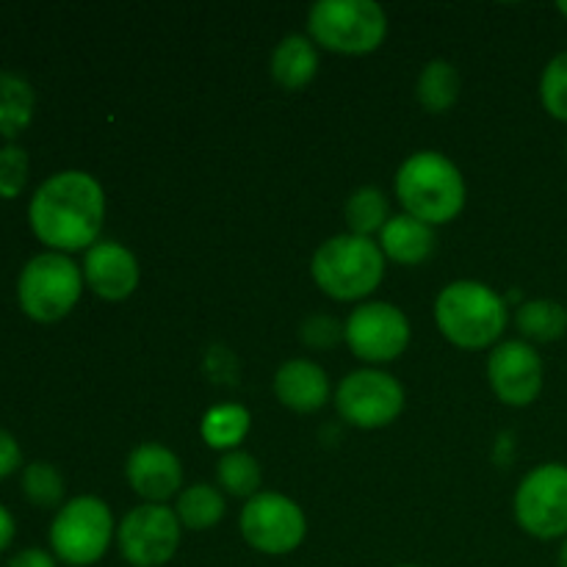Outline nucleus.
Segmentation results:
<instances>
[{"mask_svg":"<svg viewBox=\"0 0 567 567\" xmlns=\"http://www.w3.org/2000/svg\"><path fill=\"white\" fill-rule=\"evenodd\" d=\"M28 221L50 252L66 255L94 247L105 221L103 186L89 172H55L33 192Z\"/></svg>","mask_w":567,"mask_h":567,"instance_id":"nucleus-1","label":"nucleus"},{"mask_svg":"<svg viewBox=\"0 0 567 567\" xmlns=\"http://www.w3.org/2000/svg\"><path fill=\"white\" fill-rule=\"evenodd\" d=\"M465 177L454 161L435 150H419L396 172V197L404 214L426 225H449L465 208Z\"/></svg>","mask_w":567,"mask_h":567,"instance_id":"nucleus-2","label":"nucleus"},{"mask_svg":"<svg viewBox=\"0 0 567 567\" xmlns=\"http://www.w3.org/2000/svg\"><path fill=\"white\" fill-rule=\"evenodd\" d=\"M437 330L454 347L485 349L507 330V302L480 280H454L435 299Z\"/></svg>","mask_w":567,"mask_h":567,"instance_id":"nucleus-3","label":"nucleus"},{"mask_svg":"<svg viewBox=\"0 0 567 567\" xmlns=\"http://www.w3.org/2000/svg\"><path fill=\"white\" fill-rule=\"evenodd\" d=\"M310 275L327 297L338 302H358L374 293L385 277V255L374 238L341 233L316 249Z\"/></svg>","mask_w":567,"mask_h":567,"instance_id":"nucleus-4","label":"nucleus"},{"mask_svg":"<svg viewBox=\"0 0 567 567\" xmlns=\"http://www.w3.org/2000/svg\"><path fill=\"white\" fill-rule=\"evenodd\" d=\"M308 33L330 53L365 55L385 42L388 17L374 0H319L308 11Z\"/></svg>","mask_w":567,"mask_h":567,"instance_id":"nucleus-5","label":"nucleus"},{"mask_svg":"<svg viewBox=\"0 0 567 567\" xmlns=\"http://www.w3.org/2000/svg\"><path fill=\"white\" fill-rule=\"evenodd\" d=\"M83 293V271L70 255H33L17 277V302L28 319L53 324L72 313Z\"/></svg>","mask_w":567,"mask_h":567,"instance_id":"nucleus-6","label":"nucleus"},{"mask_svg":"<svg viewBox=\"0 0 567 567\" xmlns=\"http://www.w3.org/2000/svg\"><path fill=\"white\" fill-rule=\"evenodd\" d=\"M116 537L114 515L97 496H78L55 513L50 524V548L55 559L72 567H89L105 557Z\"/></svg>","mask_w":567,"mask_h":567,"instance_id":"nucleus-7","label":"nucleus"},{"mask_svg":"<svg viewBox=\"0 0 567 567\" xmlns=\"http://www.w3.org/2000/svg\"><path fill=\"white\" fill-rule=\"evenodd\" d=\"M515 520L537 540L567 537V465L543 463L520 480Z\"/></svg>","mask_w":567,"mask_h":567,"instance_id":"nucleus-8","label":"nucleus"},{"mask_svg":"<svg viewBox=\"0 0 567 567\" xmlns=\"http://www.w3.org/2000/svg\"><path fill=\"white\" fill-rule=\"evenodd\" d=\"M238 529L249 548L269 554V557H282V554L297 551L305 543L308 518L293 498L260 491L258 496L244 504Z\"/></svg>","mask_w":567,"mask_h":567,"instance_id":"nucleus-9","label":"nucleus"},{"mask_svg":"<svg viewBox=\"0 0 567 567\" xmlns=\"http://www.w3.org/2000/svg\"><path fill=\"white\" fill-rule=\"evenodd\" d=\"M183 526L175 509L166 504L133 507L116 529V546L122 559L133 567H164L181 548Z\"/></svg>","mask_w":567,"mask_h":567,"instance_id":"nucleus-10","label":"nucleus"},{"mask_svg":"<svg viewBox=\"0 0 567 567\" xmlns=\"http://www.w3.org/2000/svg\"><path fill=\"white\" fill-rule=\"evenodd\" d=\"M336 408L338 415L358 430H382L402 415L404 388L388 371H352L338 385Z\"/></svg>","mask_w":567,"mask_h":567,"instance_id":"nucleus-11","label":"nucleus"},{"mask_svg":"<svg viewBox=\"0 0 567 567\" xmlns=\"http://www.w3.org/2000/svg\"><path fill=\"white\" fill-rule=\"evenodd\" d=\"M343 341L363 363H391L410 343V321L396 305L363 302L343 324Z\"/></svg>","mask_w":567,"mask_h":567,"instance_id":"nucleus-12","label":"nucleus"},{"mask_svg":"<svg viewBox=\"0 0 567 567\" xmlns=\"http://www.w3.org/2000/svg\"><path fill=\"white\" fill-rule=\"evenodd\" d=\"M543 360L529 341H504L487 358V382L498 402L529 408L543 391Z\"/></svg>","mask_w":567,"mask_h":567,"instance_id":"nucleus-13","label":"nucleus"},{"mask_svg":"<svg viewBox=\"0 0 567 567\" xmlns=\"http://www.w3.org/2000/svg\"><path fill=\"white\" fill-rule=\"evenodd\" d=\"M125 476L136 496L147 504H164L181 493L183 465L164 443H142L127 454Z\"/></svg>","mask_w":567,"mask_h":567,"instance_id":"nucleus-14","label":"nucleus"},{"mask_svg":"<svg viewBox=\"0 0 567 567\" xmlns=\"http://www.w3.org/2000/svg\"><path fill=\"white\" fill-rule=\"evenodd\" d=\"M83 282L109 302H122L138 288L136 255L120 241H97L83 255Z\"/></svg>","mask_w":567,"mask_h":567,"instance_id":"nucleus-15","label":"nucleus"},{"mask_svg":"<svg viewBox=\"0 0 567 567\" xmlns=\"http://www.w3.org/2000/svg\"><path fill=\"white\" fill-rule=\"evenodd\" d=\"M275 393L293 413H316L330 399V380L319 363L297 358L277 369Z\"/></svg>","mask_w":567,"mask_h":567,"instance_id":"nucleus-16","label":"nucleus"},{"mask_svg":"<svg viewBox=\"0 0 567 567\" xmlns=\"http://www.w3.org/2000/svg\"><path fill=\"white\" fill-rule=\"evenodd\" d=\"M435 227L410 214L391 216L380 230L382 255L402 266H419L430 260L435 252Z\"/></svg>","mask_w":567,"mask_h":567,"instance_id":"nucleus-17","label":"nucleus"},{"mask_svg":"<svg viewBox=\"0 0 567 567\" xmlns=\"http://www.w3.org/2000/svg\"><path fill=\"white\" fill-rule=\"evenodd\" d=\"M316 72H319V53H316L313 39L291 33L277 42L275 53H271V78L277 81V86L299 92L313 81Z\"/></svg>","mask_w":567,"mask_h":567,"instance_id":"nucleus-18","label":"nucleus"},{"mask_svg":"<svg viewBox=\"0 0 567 567\" xmlns=\"http://www.w3.org/2000/svg\"><path fill=\"white\" fill-rule=\"evenodd\" d=\"M460 92H463V78L457 66L446 59H432L415 81V97L430 114H446L457 105Z\"/></svg>","mask_w":567,"mask_h":567,"instance_id":"nucleus-19","label":"nucleus"},{"mask_svg":"<svg viewBox=\"0 0 567 567\" xmlns=\"http://www.w3.org/2000/svg\"><path fill=\"white\" fill-rule=\"evenodd\" d=\"M37 94L25 78L0 70V136L11 138L25 131L33 120Z\"/></svg>","mask_w":567,"mask_h":567,"instance_id":"nucleus-20","label":"nucleus"},{"mask_svg":"<svg viewBox=\"0 0 567 567\" xmlns=\"http://www.w3.org/2000/svg\"><path fill=\"white\" fill-rule=\"evenodd\" d=\"M175 515L183 529L188 532L214 529L225 518V496L219 493V487L199 482V485L181 491L175 504Z\"/></svg>","mask_w":567,"mask_h":567,"instance_id":"nucleus-21","label":"nucleus"},{"mask_svg":"<svg viewBox=\"0 0 567 567\" xmlns=\"http://www.w3.org/2000/svg\"><path fill=\"white\" fill-rule=\"evenodd\" d=\"M249 432V410L241 404H216L203 415L199 435L216 452H236Z\"/></svg>","mask_w":567,"mask_h":567,"instance_id":"nucleus-22","label":"nucleus"},{"mask_svg":"<svg viewBox=\"0 0 567 567\" xmlns=\"http://www.w3.org/2000/svg\"><path fill=\"white\" fill-rule=\"evenodd\" d=\"M515 321L526 341L554 343L567 332V308L554 299H532L520 305Z\"/></svg>","mask_w":567,"mask_h":567,"instance_id":"nucleus-23","label":"nucleus"},{"mask_svg":"<svg viewBox=\"0 0 567 567\" xmlns=\"http://www.w3.org/2000/svg\"><path fill=\"white\" fill-rule=\"evenodd\" d=\"M343 214H347L349 233L371 238L388 225V219H391V205H388V197L382 188L363 186L349 194Z\"/></svg>","mask_w":567,"mask_h":567,"instance_id":"nucleus-24","label":"nucleus"},{"mask_svg":"<svg viewBox=\"0 0 567 567\" xmlns=\"http://www.w3.org/2000/svg\"><path fill=\"white\" fill-rule=\"evenodd\" d=\"M216 482L225 493L236 498H255L260 493V482H264V471L260 463L249 452H227L216 465Z\"/></svg>","mask_w":567,"mask_h":567,"instance_id":"nucleus-25","label":"nucleus"},{"mask_svg":"<svg viewBox=\"0 0 567 567\" xmlns=\"http://www.w3.org/2000/svg\"><path fill=\"white\" fill-rule=\"evenodd\" d=\"M64 476L50 463H31L22 471V493L31 504L42 509L59 507L64 498Z\"/></svg>","mask_w":567,"mask_h":567,"instance_id":"nucleus-26","label":"nucleus"},{"mask_svg":"<svg viewBox=\"0 0 567 567\" xmlns=\"http://www.w3.org/2000/svg\"><path fill=\"white\" fill-rule=\"evenodd\" d=\"M540 100L543 109L554 120L567 122V50L554 55L540 75Z\"/></svg>","mask_w":567,"mask_h":567,"instance_id":"nucleus-27","label":"nucleus"},{"mask_svg":"<svg viewBox=\"0 0 567 567\" xmlns=\"http://www.w3.org/2000/svg\"><path fill=\"white\" fill-rule=\"evenodd\" d=\"M31 161L20 144L0 147V199H17L28 186Z\"/></svg>","mask_w":567,"mask_h":567,"instance_id":"nucleus-28","label":"nucleus"},{"mask_svg":"<svg viewBox=\"0 0 567 567\" xmlns=\"http://www.w3.org/2000/svg\"><path fill=\"white\" fill-rule=\"evenodd\" d=\"M341 338H343V327L338 324L336 319H330V316H310V319L302 324V341L308 343V347L330 349L336 347Z\"/></svg>","mask_w":567,"mask_h":567,"instance_id":"nucleus-29","label":"nucleus"},{"mask_svg":"<svg viewBox=\"0 0 567 567\" xmlns=\"http://www.w3.org/2000/svg\"><path fill=\"white\" fill-rule=\"evenodd\" d=\"M22 465V452L20 443L14 441V435H9L6 430H0V480L14 474Z\"/></svg>","mask_w":567,"mask_h":567,"instance_id":"nucleus-30","label":"nucleus"},{"mask_svg":"<svg viewBox=\"0 0 567 567\" xmlns=\"http://www.w3.org/2000/svg\"><path fill=\"white\" fill-rule=\"evenodd\" d=\"M6 567H59L53 554L42 551V548H25V551L14 554Z\"/></svg>","mask_w":567,"mask_h":567,"instance_id":"nucleus-31","label":"nucleus"},{"mask_svg":"<svg viewBox=\"0 0 567 567\" xmlns=\"http://www.w3.org/2000/svg\"><path fill=\"white\" fill-rule=\"evenodd\" d=\"M11 540H14V518H11L9 509L0 504V554L11 546Z\"/></svg>","mask_w":567,"mask_h":567,"instance_id":"nucleus-32","label":"nucleus"},{"mask_svg":"<svg viewBox=\"0 0 567 567\" xmlns=\"http://www.w3.org/2000/svg\"><path fill=\"white\" fill-rule=\"evenodd\" d=\"M559 567H567V537L563 540V548H559V559H557Z\"/></svg>","mask_w":567,"mask_h":567,"instance_id":"nucleus-33","label":"nucleus"},{"mask_svg":"<svg viewBox=\"0 0 567 567\" xmlns=\"http://www.w3.org/2000/svg\"><path fill=\"white\" fill-rule=\"evenodd\" d=\"M557 9H559V14L567 17V0H559V3H557Z\"/></svg>","mask_w":567,"mask_h":567,"instance_id":"nucleus-34","label":"nucleus"},{"mask_svg":"<svg viewBox=\"0 0 567 567\" xmlns=\"http://www.w3.org/2000/svg\"><path fill=\"white\" fill-rule=\"evenodd\" d=\"M396 567H419V565H396Z\"/></svg>","mask_w":567,"mask_h":567,"instance_id":"nucleus-35","label":"nucleus"}]
</instances>
